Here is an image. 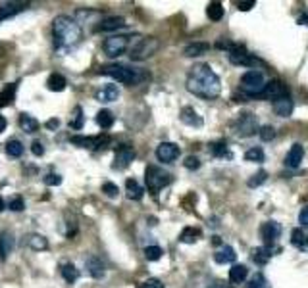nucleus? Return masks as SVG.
Masks as SVG:
<instances>
[{"mask_svg":"<svg viewBox=\"0 0 308 288\" xmlns=\"http://www.w3.org/2000/svg\"><path fill=\"white\" fill-rule=\"evenodd\" d=\"M135 160V150L127 144H122L118 150H115V160H114V167L115 169H124L129 163Z\"/></svg>","mask_w":308,"mask_h":288,"instance_id":"obj_14","label":"nucleus"},{"mask_svg":"<svg viewBox=\"0 0 308 288\" xmlns=\"http://www.w3.org/2000/svg\"><path fill=\"white\" fill-rule=\"evenodd\" d=\"M212 242H214V244H221L220 236H212Z\"/></svg>","mask_w":308,"mask_h":288,"instance_id":"obj_57","label":"nucleus"},{"mask_svg":"<svg viewBox=\"0 0 308 288\" xmlns=\"http://www.w3.org/2000/svg\"><path fill=\"white\" fill-rule=\"evenodd\" d=\"M298 221L302 223V227H308V206L300 210V213H298Z\"/></svg>","mask_w":308,"mask_h":288,"instance_id":"obj_51","label":"nucleus"},{"mask_svg":"<svg viewBox=\"0 0 308 288\" xmlns=\"http://www.w3.org/2000/svg\"><path fill=\"white\" fill-rule=\"evenodd\" d=\"M125 194H127L129 200H141L144 194V188L135 179H127L125 181Z\"/></svg>","mask_w":308,"mask_h":288,"instance_id":"obj_23","label":"nucleus"},{"mask_svg":"<svg viewBox=\"0 0 308 288\" xmlns=\"http://www.w3.org/2000/svg\"><path fill=\"white\" fill-rule=\"evenodd\" d=\"M162 248L160 246H146L144 248V258L148 259V261H158V259L162 258Z\"/></svg>","mask_w":308,"mask_h":288,"instance_id":"obj_42","label":"nucleus"},{"mask_svg":"<svg viewBox=\"0 0 308 288\" xmlns=\"http://www.w3.org/2000/svg\"><path fill=\"white\" fill-rule=\"evenodd\" d=\"M199 238H201V229H197V227H185L181 230V234H179V240L185 242V244H192Z\"/></svg>","mask_w":308,"mask_h":288,"instance_id":"obj_35","label":"nucleus"},{"mask_svg":"<svg viewBox=\"0 0 308 288\" xmlns=\"http://www.w3.org/2000/svg\"><path fill=\"white\" fill-rule=\"evenodd\" d=\"M249 288H272V286H270V282L266 280V277H264L262 273H256L254 278L250 280Z\"/></svg>","mask_w":308,"mask_h":288,"instance_id":"obj_44","label":"nucleus"},{"mask_svg":"<svg viewBox=\"0 0 308 288\" xmlns=\"http://www.w3.org/2000/svg\"><path fill=\"white\" fill-rule=\"evenodd\" d=\"M47 86L48 90H54V92H60V90H64L67 86V81L64 75H60V73H52V75L47 79Z\"/></svg>","mask_w":308,"mask_h":288,"instance_id":"obj_31","label":"nucleus"},{"mask_svg":"<svg viewBox=\"0 0 308 288\" xmlns=\"http://www.w3.org/2000/svg\"><path fill=\"white\" fill-rule=\"evenodd\" d=\"M58 125H60V121H58V119H48V121H47V129L54 131V129H58Z\"/></svg>","mask_w":308,"mask_h":288,"instance_id":"obj_53","label":"nucleus"},{"mask_svg":"<svg viewBox=\"0 0 308 288\" xmlns=\"http://www.w3.org/2000/svg\"><path fill=\"white\" fill-rule=\"evenodd\" d=\"M60 273H62V277L66 278V282H75L77 278H79V269H77L71 261L62 263V265H60Z\"/></svg>","mask_w":308,"mask_h":288,"instance_id":"obj_32","label":"nucleus"},{"mask_svg":"<svg viewBox=\"0 0 308 288\" xmlns=\"http://www.w3.org/2000/svg\"><path fill=\"white\" fill-rule=\"evenodd\" d=\"M241 88H243V92L245 96H249V98H258L262 94V90H264V73L258 71V69H249L247 73H243L241 77Z\"/></svg>","mask_w":308,"mask_h":288,"instance_id":"obj_3","label":"nucleus"},{"mask_svg":"<svg viewBox=\"0 0 308 288\" xmlns=\"http://www.w3.org/2000/svg\"><path fill=\"white\" fill-rule=\"evenodd\" d=\"M158 46H160L158 38L144 37V38H141V40H139L133 48H131V54H129V58H131L133 62H143V60L150 58L152 54H156Z\"/></svg>","mask_w":308,"mask_h":288,"instance_id":"obj_7","label":"nucleus"},{"mask_svg":"<svg viewBox=\"0 0 308 288\" xmlns=\"http://www.w3.org/2000/svg\"><path fill=\"white\" fill-rule=\"evenodd\" d=\"M2 54H4V50H2V46H0V58H2Z\"/></svg>","mask_w":308,"mask_h":288,"instance_id":"obj_59","label":"nucleus"},{"mask_svg":"<svg viewBox=\"0 0 308 288\" xmlns=\"http://www.w3.org/2000/svg\"><path fill=\"white\" fill-rule=\"evenodd\" d=\"M95 98L98 102H102V104H108V102H114L120 98V88L115 85H104L102 88H98L96 90Z\"/></svg>","mask_w":308,"mask_h":288,"instance_id":"obj_16","label":"nucleus"},{"mask_svg":"<svg viewBox=\"0 0 308 288\" xmlns=\"http://www.w3.org/2000/svg\"><path fill=\"white\" fill-rule=\"evenodd\" d=\"M250 258H252V261H254L256 265H266L270 261V258H272V248H266V246L254 248L252 254H250Z\"/></svg>","mask_w":308,"mask_h":288,"instance_id":"obj_29","label":"nucleus"},{"mask_svg":"<svg viewBox=\"0 0 308 288\" xmlns=\"http://www.w3.org/2000/svg\"><path fill=\"white\" fill-rule=\"evenodd\" d=\"M4 210V200H2V196H0V211Z\"/></svg>","mask_w":308,"mask_h":288,"instance_id":"obj_58","label":"nucleus"},{"mask_svg":"<svg viewBox=\"0 0 308 288\" xmlns=\"http://www.w3.org/2000/svg\"><path fill=\"white\" fill-rule=\"evenodd\" d=\"M183 165H185L189 171H195V169H199V167H201V160H199L197 156H187V158H185V162H183Z\"/></svg>","mask_w":308,"mask_h":288,"instance_id":"obj_45","label":"nucleus"},{"mask_svg":"<svg viewBox=\"0 0 308 288\" xmlns=\"http://www.w3.org/2000/svg\"><path fill=\"white\" fill-rule=\"evenodd\" d=\"M291 242L293 246L302 252H308V232H304L302 229H293L291 232Z\"/></svg>","mask_w":308,"mask_h":288,"instance_id":"obj_25","label":"nucleus"},{"mask_svg":"<svg viewBox=\"0 0 308 288\" xmlns=\"http://www.w3.org/2000/svg\"><path fill=\"white\" fill-rule=\"evenodd\" d=\"M137 288H164V284L158 280V278H148V280H144V282H141Z\"/></svg>","mask_w":308,"mask_h":288,"instance_id":"obj_49","label":"nucleus"},{"mask_svg":"<svg viewBox=\"0 0 308 288\" xmlns=\"http://www.w3.org/2000/svg\"><path fill=\"white\" fill-rule=\"evenodd\" d=\"M233 131L237 136H252V134L260 131L258 129V119H256V115H252L250 112H243L235 117V121H233Z\"/></svg>","mask_w":308,"mask_h":288,"instance_id":"obj_6","label":"nucleus"},{"mask_svg":"<svg viewBox=\"0 0 308 288\" xmlns=\"http://www.w3.org/2000/svg\"><path fill=\"white\" fill-rule=\"evenodd\" d=\"M210 154L216 158H223V156H229L227 152V142L225 140H218V142L210 144Z\"/></svg>","mask_w":308,"mask_h":288,"instance_id":"obj_40","label":"nucleus"},{"mask_svg":"<svg viewBox=\"0 0 308 288\" xmlns=\"http://www.w3.org/2000/svg\"><path fill=\"white\" fill-rule=\"evenodd\" d=\"M52 38H54V50L58 54H67L81 42L83 29L79 25V21L62 14L52 21Z\"/></svg>","mask_w":308,"mask_h":288,"instance_id":"obj_2","label":"nucleus"},{"mask_svg":"<svg viewBox=\"0 0 308 288\" xmlns=\"http://www.w3.org/2000/svg\"><path fill=\"white\" fill-rule=\"evenodd\" d=\"M156 158L162 163H172L179 158V146L173 142H160L156 148Z\"/></svg>","mask_w":308,"mask_h":288,"instance_id":"obj_12","label":"nucleus"},{"mask_svg":"<svg viewBox=\"0 0 308 288\" xmlns=\"http://www.w3.org/2000/svg\"><path fill=\"white\" fill-rule=\"evenodd\" d=\"M83 125H85L83 110H81V106H75V108H73V114H71V119H69V127H71V129H81Z\"/></svg>","mask_w":308,"mask_h":288,"instance_id":"obj_38","label":"nucleus"},{"mask_svg":"<svg viewBox=\"0 0 308 288\" xmlns=\"http://www.w3.org/2000/svg\"><path fill=\"white\" fill-rule=\"evenodd\" d=\"M102 192H104L108 198H115L120 190H118V186H115L114 182H104V184H102Z\"/></svg>","mask_w":308,"mask_h":288,"instance_id":"obj_48","label":"nucleus"},{"mask_svg":"<svg viewBox=\"0 0 308 288\" xmlns=\"http://www.w3.org/2000/svg\"><path fill=\"white\" fill-rule=\"evenodd\" d=\"M302 158H304V148H302V144H293L291 150L287 152V158H285V165L297 169L298 165H300V162H302Z\"/></svg>","mask_w":308,"mask_h":288,"instance_id":"obj_18","label":"nucleus"},{"mask_svg":"<svg viewBox=\"0 0 308 288\" xmlns=\"http://www.w3.org/2000/svg\"><path fill=\"white\" fill-rule=\"evenodd\" d=\"M237 258V254H235V250L231 248V246H221L220 250H216V254H214V259H216V263H233Z\"/></svg>","mask_w":308,"mask_h":288,"instance_id":"obj_24","label":"nucleus"},{"mask_svg":"<svg viewBox=\"0 0 308 288\" xmlns=\"http://www.w3.org/2000/svg\"><path fill=\"white\" fill-rule=\"evenodd\" d=\"M19 127L27 134H33L35 131H38V121L29 114H19Z\"/></svg>","mask_w":308,"mask_h":288,"instance_id":"obj_28","label":"nucleus"},{"mask_svg":"<svg viewBox=\"0 0 308 288\" xmlns=\"http://www.w3.org/2000/svg\"><path fill=\"white\" fill-rule=\"evenodd\" d=\"M87 269H89V275L93 278H102L106 273V267H104V263H102V259L96 258V256L87 259Z\"/></svg>","mask_w":308,"mask_h":288,"instance_id":"obj_22","label":"nucleus"},{"mask_svg":"<svg viewBox=\"0 0 308 288\" xmlns=\"http://www.w3.org/2000/svg\"><path fill=\"white\" fill-rule=\"evenodd\" d=\"M208 48H210L208 42H191V44H187V46H185L183 54H185L187 58H197V56L206 54V52H208Z\"/></svg>","mask_w":308,"mask_h":288,"instance_id":"obj_26","label":"nucleus"},{"mask_svg":"<svg viewBox=\"0 0 308 288\" xmlns=\"http://www.w3.org/2000/svg\"><path fill=\"white\" fill-rule=\"evenodd\" d=\"M179 117H181L183 123L189 125V127H201L202 125V117L197 114V110L191 108V106H185L181 110V114H179Z\"/></svg>","mask_w":308,"mask_h":288,"instance_id":"obj_20","label":"nucleus"},{"mask_svg":"<svg viewBox=\"0 0 308 288\" xmlns=\"http://www.w3.org/2000/svg\"><path fill=\"white\" fill-rule=\"evenodd\" d=\"M25 244L35 252H43L48 248V240L43 234H27L25 236Z\"/></svg>","mask_w":308,"mask_h":288,"instance_id":"obj_27","label":"nucleus"},{"mask_svg":"<svg viewBox=\"0 0 308 288\" xmlns=\"http://www.w3.org/2000/svg\"><path fill=\"white\" fill-rule=\"evenodd\" d=\"M264 150L260 148V146H254V148H249L247 152H245V160L247 162H254V163H262L264 162Z\"/></svg>","mask_w":308,"mask_h":288,"instance_id":"obj_37","label":"nucleus"},{"mask_svg":"<svg viewBox=\"0 0 308 288\" xmlns=\"http://www.w3.org/2000/svg\"><path fill=\"white\" fill-rule=\"evenodd\" d=\"M254 6V0H247V2H239V10L241 12H249L250 8Z\"/></svg>","mask_w":308,"mask_h":288,"instance_id":"obj_52","label":"nucleus"},{"mask_svg":"<svg viewBox=\"0 0 308 288\" xmlns=\"http://www.w3.org/2000/svg\"><path fill=\"white\" fill-rule=\"evenodd\" d=\"M258 134L264 142H270V140H274V138H276V129H274L272 125H264V127L258 131Z\"/></svg>","mask_w":308,"mask_h":288,"instance_id":"obj_43","label":"nucleus"},{"mask_svg":"<svg viewBox=\"0 0 308 288\" xmlns=\"http://www.w3.org/2000/svg\"><path fill=\"white\" fill-rule=\"evenodd\" d=\"M210 288H225V284L223 282H214V284H210Z\"/></svg>","mask_w":308,"mask_h":288,"instance_id":"obj_56","label":"nucleus"},{"mask_svg":"<svg viewBox=\"0 0 308 288\" xmlns=\"http://www.w3.org/2000/svg\"><path fill=\"white\" fill-rule=\"evenodd\" d=\"M25 8H27V2H2L0 4V23L4 19L14 18L16 14L23 12Z\"/></svg>","mask_w":308,"mask_h":288,"instance_id":"obj_15","label":"nucleus"},{"mask_svg":"<svg viewBox=\"0 0 308 288\" xmlns=\"http://www.w3.org/2000/svg\"><path fill=\"white\" fill-rule=\"evenodd\" d=\"M6 127H8V121H6V117H4V115H0V133H2Z\"/></svg>","mask_w":308,"mask_h":288,"instance_id":"obj_54","label":"nucleus"},{"mask_svg":"<svg viewBox=\"0 0 308 288\" xmlns=\"http://www.w3.org/2000/svg\"><path fill=\"white\" fill-rule=\"evenodd\" d=\"M45 184L47 186H58V184H62V177L58 173H48L45 177Z\"/></svg>","mask_w":308,"mask_h":288,"instance_id":"obj_47","label":"nucleus"},{"mask_svg":"<svg viewBox=\"0 0 308 288\" xmlns=\"http://www.w3.org/2000/svg\"><path fill=\"white\" fill-rule=\"evenodd\" d=\"M96 125H98V127H100V129H110V127H112V125H114V114H112V112H110V110H100V112H98V114H96Z\"/></svg>","mask_w":308,"mask_h":288,"instance_id":"obj_33","label":"nucleus"},{"mask_svg":"<svg viewBox=\"0 0 308 288\" xmlns=\"http://www.w3.org/2000/svg\"><path fill=\"white\" fill-rule=\"evenodd\" d=\"M31 152H33V156H37V158H41V156L45 154V148H43V142H38V140H35V142L31 144Z\"/></svg>","mask_w":308,"mask_h":288,"instance_id":"obj_50","label":"nucleus"},{"mask_svg":"<svg viewBox=\"0 0 308 288\" xmlns=\"http://www.w3.org/2000/svg\"><path fill=\"white\" fill-rule=\"evenodd\" d=\"M125 27V19L122 16H112V18H106L100 21V25L96 27V31H102V33H110L115 29Z\"/></svg>","mask_w":308,"mask_h":288,"instance_id":"obj_21","label":"nucleus"},{"mask_svg":"<svg viewBox=\"0 0 308 288\" xmlns=\"http://www.w3.org/2000/svg\"><path fill=\"white\" fill-rule=\"evenodd\" d=\"M266 179H268V173L262 169V171L254 173V175L249 179V182H247V184H249L250 188H256V186H260V184H264V182H266Z\"/></svg>","mask_w":308,"mask_h":288,"instance_id":"obj_41","label":"nucleus"},{"mask_svg":"<svg viewBox=\"0 0 308 288\" xmlns=\"http://www.w3.org/2000/svg\"><path fill=\"white\" fill-rule=\"evenodd\" d=\"M16 88H18V83H10L8 86H4L0 90V108L2 106H10L16 100Z\"/></svg>","mask_w":308,"mask_h":288,"instance_id":"obj_30","label":"nucleus"},{"mask_svg":"<svg viewBox=\"0 0 308 288\" xmlns=\"http://www.w3.org/2000/svg\"><path fill=\"white\" fill-rule=\"evenodd\" d=\"M298 23H300V25H308V14H302V16L298 18Z\"/></svg>","mask_w":308,"mask_h":288,"instance_id":"obj_55","label":"nucleus"},{"mask_svg":"<svg viewBox=\"0 0 308 288\" xmlns=\"http://www.w3.org/2000/svg\"><path fill=\"white\" fill-rule=\"evenodd\" d=\"M69 140H71V144L81 146V148L96 150V148H102L106 144H110V136L108 134H100V136H71Z\"/></svg>","mask_w":308,"mask_h":288,"instance_id":"obj_10","label":"nucleus"},{"mask_svg":"<svg viewBox=\"0 0 308 288\" xmlns=\"http://www.w3.org/2000/svg\"><path fill=\"white\" fill-rule=\"evenodd\" d=\"M102 75H108L112 77L114 81L118 83H124V85H133L139 81V73L131 69V67L127 66H120V64H114V66H104L102 67V71H100Z\"/></svg>","mask_w":308,"mask_h":288,"instance_id":"obj_5","label":"nucleus"},{"mask_svg":"<svg viewBox=\"0 0 308 288\" xmlns=\"http://www.w3.org/2000/svg\"><path fill=\"white\" fill-rule=\"evenodd\" d=\"M14 234L10 230H2L0 232V259H6L14 250Z\"/></svg>","mask_w":308,"mask_h":288,"instance_id":"obj_19","label":"nucleus"},{"mask_svg":"<svg viewBox=\"0 0 308 288\" xmlns=\"http://www.w3.org/2000/svg\"><path fill=\"white\" fill-rule=\"evenodd\" d=\"M144 182H146V188L156 194L158 190H162L164 186H168L172 182V175L168 171H164L156 165H148L146 173H144Z\"/></svg>","mask_w":308,"mask_h":288,"instance_id":"obj_4","label":"nucleus"},{"mask_svg":"<svg viewBox=\"0 0 308 288\" xmlns=\"http://www.w3.org/2000/svg\"><path fill=\"white\" fill-rule=\"evenodd\" d=\"M260 236H262V240H264L266 244H274V242L281 236V225H279L278 221H266V223H262Z\"/></svg>","mask_w":308,"mask_h":288,"instance_id":"obj_13","label":"nucleus"},{"mask_svg":"<svg viewBox=\"0 0 308 288\" xmlns=\"http://www.w3.org/2000/svg\"><path fill=\"white\" fill-rule=\"evenodd\" d=\"M247 277H249L247 265H233V267L229 269V280L235 282V284H241Z\"/></svg>","mask_w":308,"mask_h":288,"instance_id":"obj_34","label":"nucleus"},{"mask_svg":"<svg viewBox=\"0 0 308 288\" xmlns=\"http://www.w3.org/2000/svg\"><path fill=\"white\" fill-rule=\"evenodd\" d=\"M23 142L21 140H18V138H12V140H8L6 142V154H8L10 158H21L23 156Z\"/></svg>","mask_w":308,"mask_h":288,"instance_id":"obj_36","label":"nucleus"},{"mask_svg":"<svg viewBox=\"0 0 308 288\" xmlns=\"http://www.w3.org/2000/svg\"><path fill=\"white\" fill-rule=\"evenodd\" d=\"M229 62L233 66H247V67H254L258 64V60L247 52V48L243 44H237V42H229Z\"/></svg>","mask_w":308,"mask_h":288,"instance_id":"obj_8","label":"nucleus"},{"mask_svg":"<svg viewBox=\"0 0 308 288\" xmlns=\"http://www.w3.org/2000/svg\"><path fill=\"white\" fill-rule=\"evenodd\" d=\"M274 112L279 115V117H289V115L293 114V100H291V96H281L278 100H274Z\"/></svg>","mask_w":308,"mask_h":288,"instance_id":"obj_17","label":"nucleus"},{"mask_svg":"<svg viewBox=\"0 0 308 288\" xmlns=\"http://www.w3.org/2000/svg\"><path fill=\"white\" fill-rule=\"evenodd\" d=\"M289 94V88L285 83H281L278 79H274V81H270L266 83L264 86V90H262V94L258 98H268V100H278L281 96H287Z\"/></svg>","mask_w":308,"mask_h":288,"instance_id":"obj_11","label":"nucleus"},{"mask_svg":"<svg viewBox=\"0 0 308 288\" xmlns=\"http://www.w3.org/2000/svg\"><path fill=\"white\" fill-rule=\"evenodd\" d=\"M8 208L12 211H23V210H25V202H23V198L16 196V198H12V200H10Z\"/></svg>","mask_w":308,"mask_h":288,"instance_id":"obj_46","label":"nucleus"},{"mask_svg":"<svg viewBox=\"0 0 308 288\" xmlns=\"http://www.w3.org/2000/svg\"><path fill=\"white\" fill-rule=\"evenodd\" d=\"M206 16L212 19V21H220L223 18V8H221L220 2H210L208 8H206Z\"/></svg>","mask_w":308,"mask_h":288,"instance_id":"obj_39","label":"nucleus"},{"mask_svg":"<svg viewBox=\"0 0 308 288\" xmlns=\"http://www.w3.org/2000/svg\"><path fill=\"white\" fill-rule=\"evenodd\" d=\"M129 40H131V37H125V35H112V37L104 38V42H102V50H104L106 56L118 58V56H122L125 50H127Z\"/></svg>","mask_w":308,"mask_h":288,"instance_id":"obj_9","label":"nucleus"},{"mask_svg":"<svg viewBox=\"0 0 308 288\" xmlns=\"http://www.w3.org/2000/svg\"><path fill=\"white\" fill-rule=\"evenodd\" d=\"M187 90L204 100H214L221 92L220 77L212 71L208 64H197L187 75Z\"/></svg>","mask_w":308,"mask_h":288,"instance_id":"obj_1","label":"nucleus"}]
</instances>
